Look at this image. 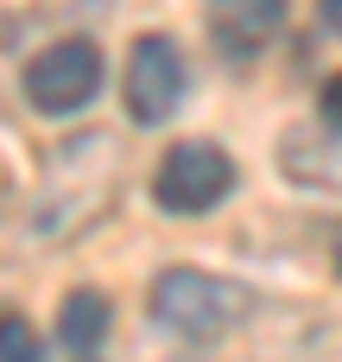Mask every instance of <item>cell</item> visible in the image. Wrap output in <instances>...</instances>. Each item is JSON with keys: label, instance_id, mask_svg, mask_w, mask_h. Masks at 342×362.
<instances>
[{"label": "cell", "instance_id": "11", "mask_svg": "<svg viewBox=\"0 0 342 362\" xmlns=\"http://www.w3.org/2000/svg\"><path fill=\"white\" fill-rule=\"evenodd\" d=\"M317 19H324V25L342 38V0H317Z\"/></svg>", "mask_w": 342, "mask_h": 362}, {"label": "cell", "instance_id": "9", "mask_svg": "<svg viewBox=\"0 0 342 362\" xmlns=\"http://www.w3.org/2000/svg\"><path fill=\"white\" fill-rule=\"evenodd\" d=\"M0 362H44L38 331H32L19 312H0Z\"/></svg>", "mask_w": 342, "mask_h": 362}, {"label": "cell", "instance_id": "3", "mask_svg": "<svg viewBox=\"0 0 342 362\" xmlns=\"http://www.w3.org/2000/svg\"><path fill=\"white\" fill-rule=\"evenodd\" d=\"M235 191V159L216 140H178L165 146L159 172H152V197L165 216H203Z\"/></svg>", "mask_w": 342, "mask_h": 362}, {"label": "cell", "instance_id": "5", "mask_svg": "<svg viewBox=\"0 0 342 362\" xmlns=\"http://www.w3.org/2000/svg\"><path fill=\"white\" fill-rule=\"evenodd\" d=\"M121 89H127V115H133L140 127L171 121L178 102H184V51H178V38L140 32L133 51H127V83H121Z\"/></svg>", "mask_w": 342, "mask_h": 362}, {"label": "cell", "instance_id": "6", "mask_svg": "<svg viewBox=\"0 0 342 362\" xmlns=\"http://www.w3.org/2000/svg\"><path fill=\"white\" fill-rule=\"evenodd\" d=\"M286 25V0H209V38L222 57H254Z\"/></svg>", "mask_w": 342, "mask_h": 362}, {"label": "cell", "instance_id": "8", "mask_svg": "<svg viewBox=\"0 0 342 362\" xmlns=\"http://www.w3.org/2000/svg\"><path fill=\"white\" fill-rule=\"evenodd\" d=\"M57 337H63V350H76V356L102 350V337H108V293L76 286V293L63 299V312H57Z\"/></svg>", "mask_w": 342, "mask_h": 362}, {"label": "cell", "instance_id": "4", "mask_svg": "<svg viewBox=\"0 0 342 362\" xmlns=\"http://www.w3.org/2000/svg\"><path fill=\"white\" fill-rule=\"evenodd\" d=\"M102 89V51L89 38H57L25 64V102L38 115H76Z\"/></svg>", "mask_w": 342, "mask_h": 362}, {"label": "cell", "instance_id": "12", "mask_svg": "<svg viewBox=\"0 0 342 362\" xmlns=\"http://www.w3.org/2000/svg\"><path fill=\"white\" fill-rule=\"evenodd\" d=\"M330 255H336V274H342V229H336V248H330Z\"/></svg>", "mask_w": 342, "mask_h": 362}, {"label": "cell", "instance_id": "2", "mask_svg": "<svg viewBox=\"0 0 342 362\" xmlns=\"http://www.w3.org/2000/svg\"><path fill=\"white\" fill-rule=\"evenodd\" d=\"M152 318L190 344H216L254 318V286L228 274H203V267H165L152 280Z\"/></svg>", "mask_w": 342, "mask_h": 362}, {"label": "cell", "instance_id": "1", "mask_svg": "<svg viewBox=\"0 0 342 362\" xmlns=\"http://www.w3.org/2000/svg\"><path fill=\"white\" fill-rule=\"evenodd\" d=\"M114 185H121V146H114L108 134H76V140H63V146L44 159V191H38L32 229L51 235V242L89 229V223L114 204Z\"/></svg>", "mask_w": 342, "mask_h": 362}, {"label": "cell", "instance_id": "13", "mask_svg": "<svg viewBox=\"0 0 342 362\" xmlns=\"http://www.w3.org/2000/svg\"><path fill=\"white\" fill-rule=\"evenodd\" d=\"M0 191H6V172H0Z\"/></svg>", "mask_w": 342, "mask_h": 362}, {"label": "cell", "instance_id": "7", "mask_svg": "<svg viewBox=\"0 0 342 362\" xmlns=\"http://www.w3.org/2000/svg\"><path fill=\"white\" fill-rule=\"evenodd\" d=\"M279 159H286V178H305V185H342V146L324 140V127H292L279 140Z\"/></svg>", "mask_w": 342, "mask_h": 362}, {"label": "cell", "instance_id": "10", "mask_svg": "<svg viewBox=\"0 0 342 362\" xmlns=\"http://www.w3.org/2000/svg\"><path fill=\"white\" fill-rule=\"evenodd\" d=\"M317 108H324V127H342V70L324 83V102Z\"/></svg>", "mask_w": 342, "mask_h": 362}]
</instances>
